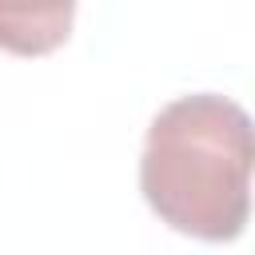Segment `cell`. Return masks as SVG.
I'll use <instances>...</instances> for the list:
<instances>
[{"instance_id":"2","label":"cell","mask_w":255,"mask_h":255,"mask_svg":"<svg viewBox=\"0 0 255 255\" xmlns=\"http://www.w3.org/2000/svg\"><path fill=\"white\" fill-rule=\"evenodd\" d=\"M76 20V4H0V48L12 56L56 52Z\"/></svg>"},{"instance_id":"1","label":"cell","mask_w":255,"mask_h":255,"mask_svg":"<svg viewBox=\"0 0 255 255\" xmlns=\"http://www.w3.org/2000/svg\"><path fill=\"white\" fill-rule=\"evenodd\" d=\"M251 116L215 92L163 104L143 135L139 191L179 235L231 243L251 219Z\"/></svg>"}]
</instances>
